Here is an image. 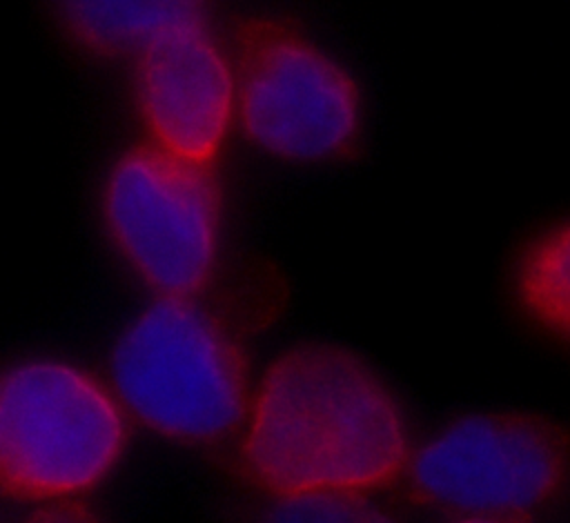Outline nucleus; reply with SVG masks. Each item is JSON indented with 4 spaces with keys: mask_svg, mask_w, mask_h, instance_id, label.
<instances>
[{
    "mask_svg": "<svg viewBox=\"0 0 570 523\" xmlns=\"http://www.w3.org/2000/svg\"><path fill=\"white\" fill-rule=\"evenodd\" d=\"M236 125L269 156L332 162L356 151L367 109L354 69L276 13H249L234 27Z\"/></svg>",
    "mask_w": 570,
    "mask_h": 523,
    "instance_id": "nucleus-4",
    "label": "nucleus"
},
{
    "mask_svg": "<svg viewBox=\"0 0 570 523\" xmlns=\"http://www.w3.org/2000/svg\"><path fill=\"white\" fill-rule=\"evenodd\" d=\"M131 91L149 142L214 167L236 122V71L207 16L176 24L140 49Z\"/></svg>",
    "mask_w": 570,
    "mask_h": 523,
    "instance_id": "nucleus-7",
    "label": "nucleus"
},
{
    "mask_svg": "<svg viewBox=\"0 0 570 523\" xmlns=\"http://www.w3.org/2000/svg\"><path fill=\"white\" fill-rule=\"evenodd\" d=\"M450 523H519V521H508V519H488V516H456Z\"/></svg>",
    "mask_w": 570,
    "mask_h": 523,
    "instance_id": "nucleus-12",
    "label": "nucleus"
},
{
    "mask_svg": "<svg viewBox=\"0 0 570 523\" xmlns=\"http://www.w3.org/2000/svg\"><path fill=\"white\" fill-rule=\"evenodd\" d=\"M107 238L156 296H198L223 245V191L214 167L149 140L120 149L100 187Z\"/></svg>",
    "mask_w": 570,
    "mask_h": 523,
    "instance_id": "nucleus-5",
    "label": "nucleus"
},
{
    "mask_svg": "<svg viewBox=\"0 0 570 523\" xmlns=\"http://www.w3.org/2000/svg\"><path fill=\"white\" fill-rule=\"evenodd\" d=\"M412 496L454 516L519 521L570 481V438L546 416L476 409L448 418L410 454Z\"/></svg>",
    "mask_w": 570,
    "mask_h": 523,
    "instance_id": "nucleus-6",
    "label": "nucleus"
},
{
    "mask_svg": "<svg viewBox=\"0 0 570 523\" xmlns=\"http://www.w3.org/2000/svg\"><path fill=\"white\" fill-rule=\"evenodd\" d=\"M412 450L390 383L343 345L303 341L254 381L238 467L272 499L372 494L405 474Z\"/></svg>",
    "mask_w": 570,
    "mask_h": 523,
    "instance_id": "nucleus-1",
    "label": "nucleus"
},
{
    "mask_svg": "<svg viewBox=\"0 0 570 523\" xmlns=\"http://www.w3.org/2000/svg\"><path fill=\"white\" fill-rule=\"evenodd\" d=\"M122 401L94 369L22 356L0 378V483L24 503L76 501L100 487L129 447Z\"/></svg>",
    "mask_w": 570,
    "mask_h": 523,
    "instance_id": "nucleus-3",
    "label": "nucleus"
},
{
    "mask_svg": "<svg viewBox=\"0 0 570 523\" xmlns=\"http://www.w3.org/2000/svg\"><path fill=\"white\" fill-rule=\"evenodd\" d=\"M510 296L528 325L570 347V214L541 225L517 249Z\"/></svg>",
    "mask_w": 570,
    "mask_h": 523,
    "instance_id": "nucleus-8",
    "label": "nucleus"
},
{
    "mask_svg": "<svg viewBox=\"0 0 570 523\" xmlns=\"http://www.w3.org/2000/svg\"><path fill=\"white\" fill-rule=\"evenodd\" d=\"M16 523H105V519L85 503L65 501L40 505Z\"/></svg>",
    "mask_w": 570,
    "mask_h": 523,
    "instance_id": "nucleus-11",
    "label": "nucleus"
},
{
    "mask_svg": "<svg viewBox=\"0 0 570 523\" xmlns=\"http://www.w3.org/2000/svg\"><path fill=\"white\" fill-rule=\"evenodd\" d=\"M107 378L151 434L218 445L240 434L254 383L232 323L198 296H154L116 334Z\"/></svg>",
    "mask_w": 570,
    "mask_h": 523,
    "instance_id": "nucleus-2",
    "label": "nucleus"
},
{
    "mask_svg": "<svg viewBox=\"0 0 570 523\" xmlns=\"http://www.w3.org/2000/svg\"><path fill=\"white\" fill-rule=\"evenodd\" d=\"M261 523H399L370 494H303L272 499Z\"/></svg>",
    "mask_w": 570,
    "mask_h": 523,
    "instance_id": "nucleus-10",
    "label": "nucleus"
},
{
    "mask_svg": "<svg viewBox=\"0 0 570 523\" xmlns=\"http://www.w3.org/2000/svg\"><path fill=\"white\" fill-rule=\"evenodd\" d=\"M205 18L187 0H82L58 7L67 36L96 53H138L167 29Z\"/></svg>",
    "mask_w": 570,
    "mask_h": 523,
    "instance_id": "nucleus-9",
    "label": "nucleus"
}]
</instances>
